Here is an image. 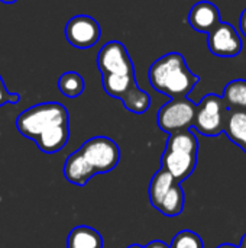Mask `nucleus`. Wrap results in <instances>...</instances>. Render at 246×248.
Returning a JSON list of instances; mask_svg holds the SVG:
<instances>
[{
  "instance_id": "obj_1",
  "label": "nucleus",
  "mask_w": 246,
  "mask_h": 248,
  "mask_svg": "<svg viewBox=\"0 0 246 248\" xmlns=\"http://www.w3.org/2000/svg\"><path fill=\"white\" fill-rule=\"evenodd\" d=\"M17 131L46 154L61 151L70 138V116L64 105L46 102L30 106L16 119Z\"/></svg>"
},
{
  "instance_id": "obj_2",
  "label": "nucleus",
  "mask_w": 246,
  "mask_h": 248,
  "mask_svg": "<svg viewBox=\"0 0 246 248\" xmlns=\"http://www.w3.org/2000/svg\"><path fill=\"white\" fill-rule=\"evenodd\" d=\"M148 80L157 92L171 99H180L193 92L200 77L188 68L183 54L168 52L152 62Z\"/></svg>"
},
{
  "instance_id": "obj_3",
  "label": "nucleus",
  "mask_w": 246,
  "mask_h": 248,
  "mask_svg": "<svg viewBox=\"0 0 246 248\" xmlns=\"http://www.w3.org/2000/svg\"><path fill=\"white\" fill-rule=\"evenodd\" d=\"M197 153L199 141L190 129L170 134L161 157V169L168 171L175 182L181 183L194 171L197 166Z\"/></svg>"
},
{
  "instance_id": "obj_4",
  "label": "nucleus",
  "mask_w": 246,
  "mask_h": 248,
  "mask_svg": "<svg viewBox=\"0 0 246 248\" xmlns=\"http://www.w3.org/2000/svg\"><path fill=\"white\" fill-rule=\"evenodd\" d=\"M228 108L225 106L222 96L206 94L196 108V116L193 126L197 132L206 137H217L223 132Z\"/></svg>"
},
{
  "instance_id": "obj_5",
  "label": "nucleus",
  "mask_w": 246,
  "mask_h": 248,
  "mask_svg": "<svg viewBox=\"0 0 246 248\" xmlns=\"http://www.w3.org/2000/svg\"><path fill=\"white\" fill-rule=\"evenodd\" d=\"M78 151L96 174L112 171L120 160L117 144L107 137L90 138L78 148Z\"/></svg>"
},
{
  "instance_id": "obj_6",
  "label": "nucleus",
  "mask_w": 246,
  "mask_h": 248,
  "mask_svg": "<svg viewBox=\"0 0 246 248\" xmlns=\"http://www.w3.org/2000/svg\"><path fill=\"white\" fill-rule=\"evenodd\" d=\"M196 108L197 105L187 97L171 99L158 110L157 122L159 129L167 134L190 129L194 122Z\"/></svg>"
},
{
  "instance_id": "obj_7",
  "label": "nucleus",
  "mask_w": 246,
  "mask_h": 248,
  "mask_svg": "<svg viewBox=\"0 0 246 248\" xmlns=\"http://www.w3.org/2000/svg\"><path fill=\"white\" fill-rule=\"evenodd\" d=\"M207 45L210 52L220 58H235L244 48L236 28L228 22H220L207 33Z\"/></svg>"
},
{
  "instance_id": "obj_8",
  "label": "nucleus",
  "mask_w": 246,
  "mask_h": 248,
  "mask_svg": "<svg viewBox=\"0 0 246 248\" xmlns=\"http://www.w3.org/2000/svg\"><path fill=\"white\" fill-rule=\"evenodd\" d=\"M97 67L103 74H135V67L126 46L120 41H110L97 54Z\"/></svg>"
},
{
  "instance_id": "obj_9",
  "label": "nucleus",
  "mask_w": 246,
  "mask_h": 248,
  "mask_svg": "<svg viewBox=\"0 0 246 248\" xmlns=\"http://www.w3.org/2000/svg\"><path fill=\"white\" fill-rule=\"evenodd\" d=\"M100 35L101 29L99 22L88 15H77L65 26V38L74 48H91L99 42Z\"/></svg>"
},
{
  "instance_id": "obj_10",
  "label": "nucleus",
  "mask_w": 246,
  "mask_h": 248,
  "mask_svg": "<svg viewBox=\"0 0 246 248\" xmlns=\"http://www.w3.org/2000/svg\"><path fill=\"white\" fill-rule=\"evenodd\" d=\"M222 22L219 7L207 0L196 3L188 13V25L202 33H209Z\"/></svg>"
},
{
  "instance_id": "obj_11",
  "label": "nucleus",
  "mask_w": 246,
  "mask_h": 248,
  "mask_svg": "<svg viewBox=\"0 0 246 248\" xmlns=\"http://www.w3.org/2000/svg\"><path fill=\"white\" fill-rule=\"evenodd\" d=\"M64 176L70 183L77 185V186H84L90 182V179H93V176H96V173L87 164L81 153L77 150L71 155H68V158L65 160Z\"/></svg>"
},
{
  "instance_id": "obj_12",
  "label": "nucleus",
  "mask_w": 246,
  "mask_h": 248,
  "mask_svg": "<svg viewBox=\"0 0 246 248\" xmlns=\"http://www.w3.org/2000/svg\"><path fill=\"white\" fill-rule=\"evenodd\" d=\"M223 132L246 153V110H228Z\"/></svg>"
},
{
  "instance_id": "obj_13",
  "label": "nucleus",
  "mask_w": 246,
  "mask_h": 248,
  "mask_svg": "<svg viewBox=\"0 0 246 248\" xmlns=\"http://www.w3.org/2000/svg\"><path fill=\"white\" fill-rule=\"evenodd\" d=\"M101 84L104 92L116 99H122L128 92L138 86L135 74H103Z\"/></svg>"
},
{
  "instance_id": "obj_14",
  "label": "nucleus",
  "mask_w": 246,
  "mask_h": 248,
  "mask_svg": "<svg viewBox=\"0 0 246 248\" xmlns=\"http://www.w3.org/2000/svg\"><path fill=\"white\" fill-rule=\"evenodd\" d=\"M67 248H103V238L94 228L75 227L68 234Z\"/></svg>"
},
{
  "instance_id": "obj_15",
  "label": "nucleus",
  "mask_w": 246,
  "mask_h": 248,
  "mask_svg": "<svg viewBox=\"0 0 246 248\" xmlns=\"http://www.w3.org/2000/svg\"><path fill=\"white\" fill-rule=\"evenodd\" d=\"M178 182H175V179L168 173L165 171L164 169L158 170L151 183H149V189H148V195H149V201H151V205L158 209L159 203L162 202L164 196L168 193V190Z\"/></svg>"
},
{
  "instance_id": "obj_16",
  "label": "nucleus",
  "mask_w": 246,
  "mask_h": 248,
  "mask_svg": "<svg viewBox=\"0 0 246 248\" xmlns=\"http://www.w3.org/2000/svg\"><path fill=\"white\" fill-rule=\"evenodd\" d=\"M222 100L228 110H246V80H232L225 86Z\"/></svg>"
},
{
  "instance_id": "obj_17",
  "label": "nucleus",
  "mask_w": 246,
  "mask_h": 248,
  "mask_svg": "<svg viewBox=\"0 0 246 248\" xmlns=\"http://www.w3.org/2000/svg\"><path fill=\"white\" fill-rule=\"evenodd\" d=\"M184 201H186V198H184L181 185L175 183L168 190V193L164 196V199L159 203L157 211H159L165 217H178L184 209Z\"/></svg>"
},
{
  "instance_id": "obj_18",
  "label": "nucleus",
  "mask_w": 246,
  "mask_h": 248,
  "mask_svg": "<svg viewBox=\"0 0 246 248\" xmlns=\"http://www.w3.org/2000/svg\"><path fill=\"white\" fill-rule=\"evenodd\" d=\"M120 100H122L123 106L129 112L136 113V115L145 113L149 109V106H151V97H149V94L145 90H142L139 86H136L130 92H128Z\"/></svg>"
},
{
  "instance_id": "obj_19",
  "label": "nucleus",
  "mask_w": 246,
  "mask_h": 248,
  "mask_svg": "<svg viewBox=\"0 0 246 248\" xmlns=\"http://www.w3.org/2000/svg\"><path fill=\"white\" fill-rule=\"evenodd\" d=\"M58 89L65 97L74 99V97H78L84 92L86 83H84V78L78 73L67 71L58 78Z\"/></svg>"
},
{
  "instance_id": "obj_20",
  "label": "nucleus",
  "mask_w": 246,
  "mask_h": 248,
  "mask_svg": "<svg viewBox=\"0 0 246 248\" xmlns=\"http://www.w3.org/2000/svg\"><path fill=\"white\" fill-rule=\"evenodd\" d=\"M170 248H204V244L199 234L190 230H184L173 238Z\"/></svg>"
},
{
  "instance_id": "obj_21",
  "label": "nucleus",
  "mask_w": 246,
  "mask_h": 248,
  "mask_svg": "<svg viewBox=\"0 0 246 248\" xmlns=\"http://www.w3.org/2000/svg\"><path fill=\"white\" fill-rule=\"evenodd\" d=\"M20 96L17 93H10L6 86H4V81L0 76V106H4L7 103H12V105H16L19 102Z\"/></svg>"
},
{
  "instance_id": "obj_22",
  "label": "nucleus",
  "mask_w": 246,
  "mask_h": 248,
  "mask_svg": "<svg viewBox=\"0 0 246 248\" xmlns=\"http://www.w3.org/2000/svg\"><path fill=\"white\" fill-rule=\"evenodd\" d=\"M239 26H241V32L244 33V36L246 38V9L242 12L241 15V22H239Z\"/></svg>"
},
{
  "instance_id": "obj_23",
  "label": "nucleus",
  "mask_w": 246,
  "mask_h": 248,
  "mask_svg": "<svg viewBox=\"0 0 246 248\" xmlns=\"http://www.w3.org/2000/svg\"><path fill=\"white\" fill-rule=\"evenodd\" d=\"M145 248H170V246H167L162 241H152L148 246H145Z\"/></svg>"
},
{
  "instance_id": "obj_24",
  "label": "nucleus",
  "mask_w": 246,
  "mask_h": 248,
  "mask_svg": "<svg viewBox=\"0 0 246 248\" xmlns=\"http://www.w3.org/2000/svg\"><path fill=\"white\" fill-rule=\"evenodd\" d=\"M217 248H239V247H236V246H233V244H222V246H219Z\"/></svg>"
},
{
  "instance_id": "obj_25",
  "label": "nucleus",
  "mask_w": 246,
  "mask_h": 248,
  "mask_svg": "<svg viewBox=\"0 0 246 248\" xmlns=\"http://www.w3.org/2000/svg\"><path fill=\"white\" fill-rule=\"evenodd\" d=\"M1 3H4V4H13V3H16L17 0H0Z\"/></svg>"
},
{
  "instance_id": "obj_26",
  "label": "nucleus",
  "mask_w": 246,
  "mask_h": 248,
  "mask_svg": "<svg viewBox=\"0 0 246 248\" xmlns=\"http://www.w3.org/2000/svg\"><path fill=\"white\" fill-rule=\"evenodd\" d=\"M239 248H246V234L242 237V243H241V247Z\"/></svg>"
},
{
  "instance_id": "obj_27",
  "label": "nucleus",
  "mask_w": 246,
  "mask_h": 248,
  "mask_svg": "<svg viewBox=\"0 0 246 248\" xmlns=\"http://www.w3.org/2000/svg\"><path fill=\"white\" fill-rule=\"evenodd\" d=\"M128 248H145V247H142V246H139V244H132V246H129Z\"/></svg>"
}]
</instances>
